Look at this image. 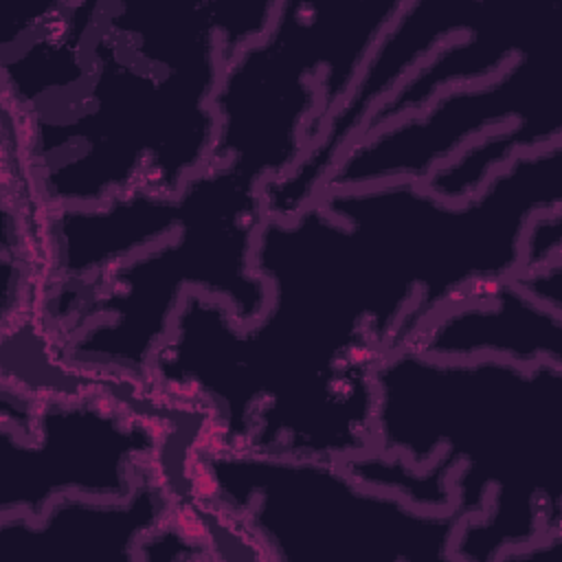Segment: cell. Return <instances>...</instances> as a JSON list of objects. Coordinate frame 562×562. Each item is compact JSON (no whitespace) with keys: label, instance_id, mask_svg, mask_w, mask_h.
I'll list each match as a JSON object with an SVG mask.
<instances>
[{"label":"cell","instance_id":"obj_4","mask_svg":"<svg viewBox=\"0 0 562 562\" xmlns=\"http://www.w3.org/2000/svg\"><path fill=\"white\" fill-rule=\"evenodd\" d=\"M193 470L211 501L277 560H454L465 520L369 485L338 459L222 448L195 452Z\"/></svg>","mask_w":562,"mask_h":562},{"label":"cell","instance_id":"obj_11","mask_svg":"<svg viewBox=\"0 0 562 562\" xmlns=\"http://www.w3.org/2000/svg\"><path fill=\"white\" fill-rule=\"evenodd\" d=\"M560 226H562V211L560 206L547 209L536 213L525 231L522 237V266L520 270L544 266L560 255Z\"/></svg>","mask_w":562,"mask_h":562},{"label":"cell","instance_id":"obj_7","mask_svg":"<svg viewBox=\"0 0 562 562\" xmlns=\"http://www.w3.org/2000/svg\"><path fill=\"white\" fill-rule=\"evenodd\" d=\"M490 7L485 2H404L301 162L290 173L261 184L266 215L288 220L310 204L369 112L439 46L472 31Z\"/></svg>","mask_w":562,"mask_h":562},{"label":"cell","instance_id":"obj_1","mask_svg":"<svg viewBox=\"0 0 562 562\" xmlns=\"http://www.w3.org/2000/svg\"><path fill=\"white\" fill-rule=\"evenodd\" d=\"M371 382V448L452 474L454 509L465 516L454 560L560 544L562 367L400 345L375 360Z\"/></svg>","mask_w":562,"mask_h":562},{"label":"cell","instance_id":"obj_2","mask_svg":"<svg viewBox=\"0 0 562 562\" xmlns=\"http://www.w3.org/2000/svg\"><path fill=\"white\" fill-rule=\"evenodd\" d=\"M88 59L83 101L33 114L29 147L42 200L64 209L132 191H180L211 162L217 136L211 99L226 64L224 46L149 61L97 22Z\"/></svg>","mask_w":562,"mask_h":562},{"label":"cell","instance_id":"obj_9","mask_svg":"<svg viewBox=\"0 0 562 562\" xmlns=\"http://www.w3.org/2000/svg\"><path fill=\"white\" fill-rule=\"evenodd\" d=\"M406 345L435 358L498 356L562 367V314L503 279L435 312Z\"/></svg>","mask_w":562,"mask_h":562},{"label":"cell","instance_id":"obj_3","mask_svg":"<svg viewBox=\"0 0 562 562\" xmlns=\"http://www.w3.org/2000/svg\"><path fill=\"white\" fill-rule=\"evenodd\" d=\"M261 184L228 160H211L191 176L178 191V228L108 270L110 292L92 301L90 314L110 321L77 331L61 349L64 360L147 373L191 292L187 285L226 303L239 325L255 323L270 299L252 268L266 217Z\"/></svg>","mask_w":562,"mask_h":562},{"label":"cell","instance_id":"obj_8","mask_svg":"<svg viewBox=\"0 0 562 562\" xmlns=\"http://www.w3.org/2000/svg\"><path fill=\"white\" fill-rule=\"evenodd\" d=\"M169 516L165 485L145 474L125 498H94L64 494L42 516H2V562L42 558H103L136 560L140 540L156 531Z\"/></svg>","mask_w":562,"mask_h":562},{"label":"cell","instance_id":"obj_10","mask_svg":"<svg viewBox=\"0 0 562 562\" xmlns=\"http://www.w3.org/2000/svg\"><path fill=\"white\" fill-rule=\"evenodd\" d=\"M558 7V2L503 7L494 18L492 7L490 15H485L472 31L446 42L411 70L400 86L369 112L358 136L371 134L404 114L422 110L448 88L494 77L518 55L544 44L547 22L555 18Z\"/></svg>","mask_w":562,"mask_h":562},{"label":"cell","instance_id":"obj_12","mask_svg":"<svg viewBox=\"0 0 562 562\" xmlns=\"http://www.w3.org/2000/svg\"><path fill=\"white\" fill-rule=\"evenodd\" d=\"M514 283L538 303L562 314V257L529 270H518Z\"/></svg>","mask_w":562,"mask_h":562},{"label":"cell","instance_id":"obj_6","mask_svg":"<svg viewBox=\"0 0 562 562\" xmlns=\"http://www.w3.org/2000/svg\"><path fill=\"white\" fill-rule=\"evenodd\" d=\"M154 430L101 400H48L31 422L2 419L0 516H42L64 494L125 498L147 474Z\"/></svg>","mask_w":562,"mask_h":562},{"label":"cell","instance_id":"obj_5","mask_svg":"<svg viewBox=\"0 0 562 562\" xmlns=\"http://www.w3.org/2000/svg\"><path fill=\"white\" fill-rule=\"evenodd\" d=\"M553 64L544 44L518 55L490 79L439 92L422 110L353 138L340 154L318 193L419 180L476 138L516 123L562 130Z\"/></svg>","mask_w":562,"mask_h":562}]
</instances>
